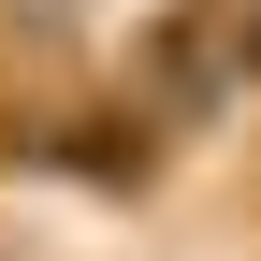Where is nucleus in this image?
<instances>
[{
  "label": "nucleus",
  "mask_w": 261,
  "mask_h": 261,
  "mask_svg": "<svg viewBox=\"0 0 261 261\" xmlns=\"http://www.w3.org/2000/svg\"><path fill=\"white\" fill-rule=\"evenodd\" d=\"M58 160H73L87 189H145V174H160V130H145V116H73Z\"/></svg>",
  "instance_id": "2"
},
{
  "label": "nucleus",
  "mask_w": 261,
  "mask_h": 261,
  "mask_svg": "<svg viewBox=\"0 0 261 261\" xmlns=\"http://www.w3.org/2000/svg\"><path fill=\"white\" fill-rule=\"evenodd\" d=\"M130 87H145V116H218L247 87V15H232V0L145 15V29H130Z\"/></svg>",
  "instance_id": "1"
},
{
  "label": "nucleus",
  "mask_w": 261,
  "mask_h": 261,
  "mask_svg": "<svg viewBox=\"0 0 261 261\" xmlns=\"http://www.w3.org/2000/svg\"><path fill=\"white\" fill-rule=\"evenodd\" d=\"M247 73H261V0H247Z\"/></svg>",
  "instance_id": "3"
}]
</instances>
